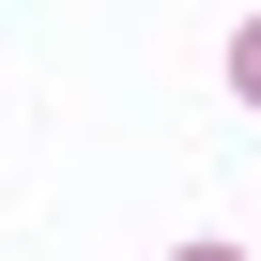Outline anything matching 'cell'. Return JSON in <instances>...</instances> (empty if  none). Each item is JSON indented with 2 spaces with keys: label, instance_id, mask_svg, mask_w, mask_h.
I'll return each mask as SVG.
<instances>
[{
  "label": "cell",
  "instance_id": "cell-1",
  "mask_svg": "<svg viewBox=\"0 0 261 261\" xmlns=\"http://www.w3.org/2000/svg\"><path fill=\"white\" fill-rule=\"evenodd\" d=\"M230 77H246V108H261V16H246V31H230Z\"/></svg>",
  "mask_w": 261,
  "mask_h": 261
},
{
  "label": "cell",
  "instance_id": "cell-2",
  "mask_svg": "<svg viewBox=\"0 0 261 261\" xmlns=\"http://www.w3.org/2000/svg\"><path fill=\"white\" fill-rule=\"evenodd\" d=\"M169 261H246V246H169Z\"/></svg>",
  "mask_w": 261,
  "mask_h": 261
}]
</instances>
